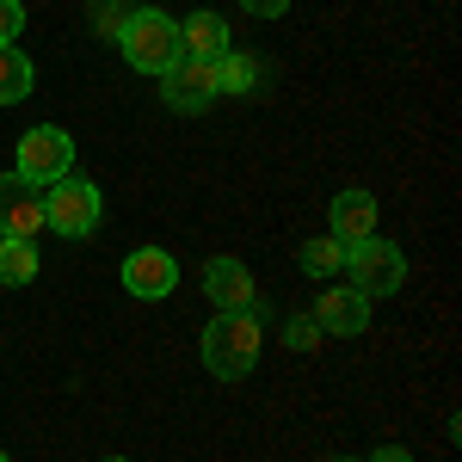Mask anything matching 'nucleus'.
<instances>
[{
    "label": "nucleus",
    "mask_w": 462,
    "mask_h": 462,
    "mask_svg": "<svg viewBox=\"0 0 462 462\" xmlns=\"http://www.w3.org/2000/svg\"><path fill=\"white\" fill-rule=\"evenodd\" d=\"M259 346H265L259 309H216V320L204 327V370L222 383H241L259 364Z\"/></svg>",
    "instance_id": "nucleus-1"
},
{
    "label": "nucleus",
    "mask_w": 462,
    "mask_h": 462,
    "mask_svg": "<svg viewBox=\"0 0 462 462\" xmlns=\"http://www.w3.org/2000/svg\"><path fill=\"white\" fill-rule=\"evenodd\" d=\"M117 50H124V62L143 74H167L179 62V25L167 13H154V6H136L130 19H124V32H117Z\"/></svg>",
    "instance_id": "nucleus-2"
},
{
    "label": "nucleus",
    "mask_w": 462,
    "mask_h": 462,
    "mask_svg": "<svg viewBox=\"0 0 462 462\" xmlns=\"http://www.w3.org/2000/svg\"><path fill=\"white\" fill-rule=\"evenodd\" d=\"M99 216H106V204H99V185L93 179L62 173L43 191V228H56L62 241H87L99 228Z\"/></svg>",
    "instance_id": "nucleus-3"
},
{
    "label": "nucleus",
    "mask_w": 462,
    "mask_h": 462,
    "mask_svg": "<svg viewBox=\"0 0 462 462\" xmlns=\"http://www.w3.org/2000/svg\"><path fill=\"white\" fill-rule=\"evenodd\" d=\"M346 272H352V290H364V296H394V290L407 284V259H401V247L383 241V235L352 241V247H346Z\"/></svg>",
    "instance_id": "nucleus-4"
},
{
    "label": "nucleus",
    "mask_w": 462,
    "mask_h": 462,
    "mask_svg": "<svg viewBox=\"0 0 462 462\" xmlns=\"http://www.w3.org/2000/svg\"><path fill=\"white\" fill-rule=\"evenodd\" d=\"M19 179H32V185H56L62 173H74V136L62 124H37L19 136Z\"/></svg>",
    "instance_id": "nucleus-5"
},
{
    "label": "nucleus",
    "mask_w": 462,
    "mask_h": 462,
    "mask_svg": "<svg viewBox=\"0 0 462 462\" xmlns=\"http://www.w3.org/2000/svg\"><path fill=\"white\" fill-rule=\"evenodd\" d=\"M161 99L185 117H198L204 106L222 99V80H216V62H198V56H179L173 69L161 74Z\"/></svg>",
    "instance_id": "nucleus-6"
},
{
    "label": "nucleus",
    "mask_w": 462,
    "mask_h": 462,
    "mask_svg": "<svg viewBox=\"0 0 462 462\" xmlns=\"http://www.w3.org/2000/svg\"><path fill=\"white\" fill-rule=\"evenodd\" d=\"M173 284H179V259L167 247H136L124 259V290L136 302H161V296H173Z\"/></svg>",
    "instance_id": "nucleus-7"
},
{
    "label": "nucleus",
    "mask_w": 462,
    "mask_h": 462,
    "mask_svg": "<svg viewBox=\"0 0 462 462\" xmlns=\"http://www.w3.org/2000/svg\"><path fill=\"white\" fill-rule=\"evenodd\" d=\"M315 327L320 333H339V339H357L370 327V296L352 284H327L315 302Z\"/></svg>",
    "instance_id": "nucleus-8"
},
{
    "label": "nucleus",
    "mask_w": 462,
    "mask_h": 462,
    "mask_svg": "<svg viewBox=\"0 0 462 462\" xmlns=\"http://www.w3.org/2000/svg\"><path fill=\"white\" fill-rule=\"evenodd\" d=\"M37 228H43V191L19 173H0V235L32 241Z\"/></svg>",
    "instance_id": "nucleus-9"
},
{
    "label": "nucleus",
    "mask_w": 462,
    "mask_h": 462,
    "mask_svg": "<svg viewBox=\"0 0 462 462\" xmlns=\"http://www.w3.org/2000/svg\"><path fill=\"white\" fill-rule=\"evenodd\" d=\"M204 290H210L216 309H253V302H259L253 272L241 265V259H228V253H216L210 265H204Z\"/></svg>",
    "instance_id": "nucleus-10"
},
{
    "label": "nucleus",
    "mask_w": 462,
    "mask_h": 462,
    "mask_svg": "<svg viewBox=\"0 0 462 462\" xmlns=\"http://www.w3.org/2000/svg\"><path fill=\"white\" fill-rule=\"evenodd\" d=\"M333 235L352 247V241H370L376 235V198L370 191H339L333 198Z\"/></svg>",
    "instance_id": "nucleus-11"
},
{
    "label": "nucleus",
    "mask_w": 462,
    "mask_h": 462,
    "mask_svg": "<svg viewBox=\"0 0 462 462\" xmlns=\"http://www.w3.org/2000/svg\"><path fill=\"white\" fill-rule=\"evenodd\" d=\"M228 50V25L216 19V13H191L185 25H179V56H198V62H216Z\"/></svg>",
    "instance_id": "nucleus-12"
},
{
    "label": "nucleus",
    "mask_w": 462,
    "mask_h": 462,
    "mask_svg": "<svg viewBox=\"0 0 462 462\" xmlns=\"http://www.w3.org/2000/svg\"><path fill=\"white\" fill-rule=\"evenodd\" d=\"M37 278V241L0 235V284H32Z\"/></svg>",
    "instance_id": "nucleus-13"
},
{
    "label": "nucleus",
    "mask_w": 462,
    "mask_h": 462,
    "mask_svg": "<svg viewBox=\"0 0 462 462\" xmlns=\"http://www.w3.org/2000/svg\"><path fill=\"white\" fill-rule=\"evenodd\" d=\"M32 56H19L13 43H0V106H19L25 93H32Z\"/></svg>",
    "instance_id": "nucleus-14"
},
{
    "label": "nucleus",
    "mask_w": 462,
    "mask_h": 462,
    "mask_svg": "<svg viewBox=\"0 0 462 462\" xmlns=\"http://www.w3.org/2000/svg\"><path fill=\"white\" fill-rule=\"evenodd\" d=\"M302 272L320 278V284L339 278V272H346V241H339V235H315V241L302 247Z\"/></svg>",
    "instance_id": "nucleus-15"
},
{
    "label": "nucleus",
    "mask_w": 462,
    "mask_h": 462,
    "mask_svg": "<svg viewBox=\"0 0 462 462\" xmlns=\"http://www.w3.org/2000/svg\"><path fill=\"white\" fill-rule=\"evenodd\" d=\"M216 80H222V93H253L259 62H253V56H235V50H222V56H216Z\"/></svg>",
    "instance_id": "nucleus-16"
},
{
    "label": "nucleus",
    "mask_w": 462,
    "mask_h": 462,
    "mask_svg": "<svg viewBox=\"0 0 462 462\" xmlns=\"http://www.w3.org/2000/svg\"><path fill=\"white\" fill-rule=\"evenodd\" d=\"M315 339H320L315 315H296V320H290V327H284V346H290V352H309V346H315Z\"/></svg>",
    "instance_id": "nucleus-17"
},
{
    "label": "nucleus",
    "mask_w": 462,
    "mask_h": 462,
    "mask_svg": "<svg viewBox=\"0 0 462 462\" xmlns=\"http://www.w3.org/2000/svg\"><path fill=\"white\" fill-rule=\"evenodd\" d=\"M19 32H25V0H0V43H13Z\"/></svg>",
    "instance_id": "nucleus-18"
},
{
    "label": "nucleus",
    "mask_w": 462,
    "mask_h": 462,
    "mask_svg": "<svg viewBox=\"0 0 462 462\" xmlns=\"http://www.w3.org/2000/svg\"><path fill=\"white\" fill-rule=\"evenodd\" d=\"M241 6H247L253 19H278V13H284L290 0H241Z\"/></svg>",
    "instance_id": "nucleus-19"
},
{
    "label": "nucleus",
    "mask_w": 462,
    "mask_h": 462,
    "mask_svg": "<svg viewBox=\"0 0 462 462\" xmlns=\"http://www.w3.org/2000/svg\"><path fill=\"white\" fill-rule=\"evenodd\" d=\"M370 462H413V457H407L401 444H383V450H376V457H370Z\"/></svg>",
    "instance_id": "nucleus-20"
},
{
    "label": "nucleus",
    "mask_w": 462,
    "mask_h": 462,
    "mask_svg": "<svg viewBox=\"0 0 462 462\" xmlns=\"http://www.w3.org/2000/svg\"><path fill=\"white\" fill-rule=\"evenodd\" d=\"M333 462H364V457H333Z\"/></svg>",
    "instance_id": "nucleus-21"
},
{
    "label": "nucleus",
    "mask_w": 462,
    "mask_h": 462,
    "mask_svg": "<svg viewBox=\"0 0 462 462\" xmlns=\"http://www.w3.org/2000/svg\"><path fill=\"white\" fill-rule=\"evenodd\" d=\"M106 462H130V457H106Z\"/></svg>",
    "instance_id": "nucleus-22"
},
{
    "label": "nucleus",
    "mask_w": 462,
    "mask_h": 462,
    "mask_svg": "<svg viewBox=\"0 0 462 462\" xmlns=\"http://www.w3.org/2000/svg\"><path fill=\"white\" fill-rule=\"evenodd\" d=\"M0 462H13V457H6V450H0Z\"/></svg>",
    "instance_id": "nucleus-23"
}]
</instances>
